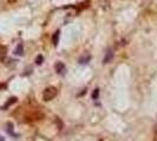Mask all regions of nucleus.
Masks as SVG:
<instances>
[{
  "mask_svg": "<svg viewBox=\"0 0 157 141\" xmlns=\"http://www.w3.org/2000/svg\"><path fill=\"white\" fill-rule=\"evenodd\" d=\"M57 89H56L55 87H47L46 89L44 91V93H43V98H44V100H46V101H50V100H52L53 98L57 96Z\"/></svg>",
  "mask_w": 157,
  "mask_h": 141,
  "instance_id": "nucleus-1",
  "label": "nucleus"
},
{
  "mask_svg": "<svg viewBox=\"0 0 157 141\" xmlns=\"http://www.w3.org/2000/svg\"><path fill=\"white\" fill-rule=\"evenodd\" d=\"M6 56V47L4 46H0V60L2 61Z\"/></svg>",
  "mask_w": 157,
  "mask_h": 141,
  "instance_id": "nucleus-2",
  "label": "nucleus"
},
{
  "mask_svg": "<svg viewBox=\"0 0 157 141\" xmlns=\"http://www.w3.org/2000/svg\"><path fill=\"white\" fill-rule=\"evenodd\" d=\"M17 55H23L24 54V48H23V45L20 44V45H18V47H17L16 52H14Z\"/></svg>",
  "mask_w": 157,
  "mask_h": 141,
  "instance_id": "nucleus-3",
  "label": "nucleus"
},
{
  "mask_svg": "<svg viewBox=\"0 0 157 141\" xmlns=\"http://www.w3.org/2000/svg\"><path fill=\"white\" fill-rule=\"evenodd\" d=\"M58 40H59V32H56L53 38H52V41H53L55 45H58Z\"/></svg>",
  "mask_w": 157,
  "mask_h": 141,
  "instance_id": "nucleus-4",
  "label": "nucleus"
},
{
  "mask_svg": "<svg viewBox=\"0 0 157 141\" xmlns=\"http://www.w3.org/2000/svg\"><path fill=\"white\" fill-rule=\"evenodd\" d=\"M56 68H57V70H58V73H62V70H64V65L62 63H58L57 65H56Z\"/></svg>",
  "mask_w": 157,
  "mask_h": 141,
  "instance_id": "nucleus-5",
  "label": "nucleus"
},
{
  "mask_svg": "<svg viewBox=\"0 0 157 141\" xmlns=\"http://www.w3.org/2000/svg\"><path fill=\"white\" fill-rule=\"evenodd\" d=\"M112 52H111V51H109V52H108V54H106V58H105V59H104V61H105V63H109V59H112Z\"/></svg>",
  "mask_w": 157,
  "mask_h": 141,
  "instance_id": "nucleus-6",
  "label": "nucleus"
},
{
  "mask_svg": "<svg viewBox=\"0 0 157 141\" xmlns=\"http://www.w3.org/2000/svg\"><path fill=\"white\" fill-rule=\"evenodd\" d=\"M89 60H90V56H89V55H86V58H80V61H79V63H86Z\"/></svg>",
  "mask_w": 157,
  "mask_h": 141,
  "instance_id": "nucleus-7",
  "label": "nucleus"
},
{
  "mask_svg": "<svg viewBox=\"0 0 157 141\" xmlns=\"http://www.w3.org/2000/svg\"><path fill=\"white\" fill-rule=\"evenodd\" d=\"M98 94H99V89H96V91L94 92V94H92V98H94V100L98 99Z\"/></svg>",
  "mask_w": 157,
  "mask_h": 141,
  "instance_id": "nucleus-8",
  "label": "nucleus"
},
{
  "mask_svg": "<svg viewBox=\"0 0 157 141\" xmlns=\"http://www.w3.org/2000/svg\"><path fill=\"white\" fill-rule=\"evenodd\" d=\"M41 63H43V55H38V58H37V63L40 65Z\"/></svg>",
  "mask_w": 157,
  "mask_h": 141,
  "instance_id": "nucleus-9",
  "label": "nucleus"
}]
</instances>
